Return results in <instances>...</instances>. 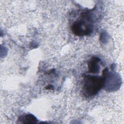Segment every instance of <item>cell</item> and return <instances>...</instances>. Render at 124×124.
<instances>
[{
	"label": "cell",
	"mask_w": 124,
	"mask_h": 124,
	"mask_svg": "<svg viewBox=\"0 0 124 124\" xmlns=\"http://www.w3.org/2000/svg\"><path fill=\"white\" fill-rule=\"evenodd\" d=\"M108 72V68H106L102 72V76L86 75L83 80L82 88L83 94L87 97L95 95L105 86Z\"/></svg>",
	"instance_id": "1"
},
{
	"label": "cell",
	"mask_w": 124,
	"mask_h": 124,
	"mask_svg": "<svg viewBox=\"0 0 124 124\" xmlns=\"http://www.w3.org/2000/svg\"><path fill=\"white\" fill-rule=\"evenodd\" d=\"M89 11L82 13V18L74 22L71 27L73 33L78 36L89 35L92 32V17Z\"/></svg>",
	"instance_id": "2"
},
{
	"label": "cell",
	"mask_w": 124,
	"mask_h": 124,
	"mask_svg": "<svg viewBox=\"0 0 124 124\" xmlns=\"http://www.w3.org/2000/svg\"><path fill=\"white\" fill-rule=\"evenodd\" d=\"M100 60L96 57H93L88 62L89 72L91 73H98L99 72L100 66L99 63Z\"/></svg>",
	"instance_id": "3"
},
{
	"label": "cell",
	"mask_w": 124,
	"mask_h": 124,
	"mask_svg": "<svg viewBox=\"0 0 124 124\" xmlns=\"http://www.w3.org/2000/svg\"><path fill=\"white\" fill-rule=\"evenodd\" d=\"M19 121H21V123L25 124L36 123L37 122L36 118L31 114L20 116L19 118Z\"/></svg>",
	"instance_id": "4"
}]
</instances>
